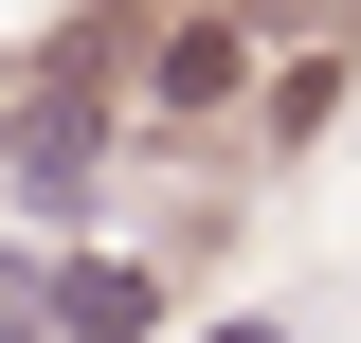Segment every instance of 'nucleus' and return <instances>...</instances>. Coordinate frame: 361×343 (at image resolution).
<instances>
[{"instance_id":"obj_1","label":"nucleus","mask_w":361,"mask_h":343,"mask_svg":"<svg viewBox=\"0 0 361 343\" xmlns=\"http://www.w3.org/2000/svg\"><path fill=\"white\" fill-rule=\"evenodd\" d=\"M0 181L37 217H73L90 181H109V109H90V90H18V109H0Z\"/></svg>"},{"instance_id":"obj_2","label":"nucleus","mask_w":361,"mask_h":343,"mask_svg":"<svg viewBox=\"0 0 361 343\" xmlns=\"http://www.w3.org/2000/svg\"><path fill=\"white\" fill-rule=\"evenodd\" d=\"M37 307H54V343H145V325H163V271L73 253V271H37Z\"/></svg>"},{"instance_id":"obj_3","label":"nucleus","mask_w":361,"mask_h":343,"mask_svg":"<svg viewBox=\"0 0 361 343\" xmlns=\"http://www.w3.org/2000/svg\"><path fill=\"white\" fill-rule=\"evenodd\" d=\"M217 90H235V37H217V18H199V37L163 54V109H217Z\"/></svg>"},{"instance_id":"obj_4","label":"nucleus","mask_w":361,"mask_h":343,"mask_svg":"<svg viewBox=\"0 0 361 343\" xmlns=\"http://www.w3.org/2000/svg\"><path fill=\"white\" fill-rule=\"evenodd\" d=\"M0 343H54V307H37V253H0Z\"/></svg>"},{"instance_id":"obj_5","label":"nucleus","mask_w":361,"mask_h":343,"mask_svg":"<svg viewBox=\"0 0 361 343\" xmlns=\"http://www.w3.org/2000/svg\"><path fill=\"white\" fill-rule=\"evenodd\" d=\"M217 343H271V325H217Z\"/></svg>"}]
</instances>
